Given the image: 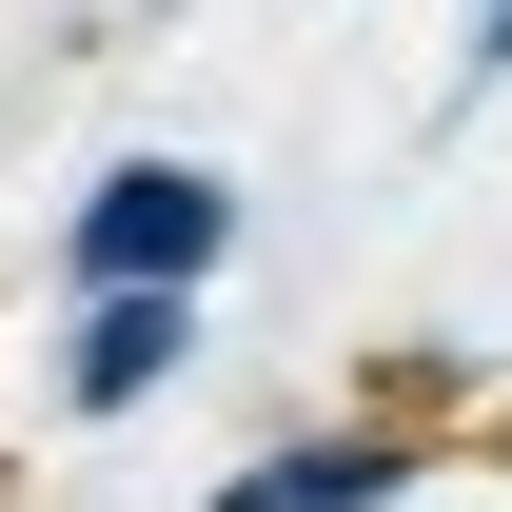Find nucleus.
Returning <instances> with one entry per match:
<instances>
[{"label": "nucleus", "mask_w": 512, "mask_h": 512, "mask_svg": "<svg viewBox=\"0 0 512 512\" xmlns=\"http://www.w3.org/2000/svg\"><path fill=\"white\" fill-rule=\"evenodd\" d=\"M60 296H217L237 276V178L217 158H99L60 197Z\"/></svg>", "instance_id": "1"}, {"label": "nucleus", "mask_w": 512, "mask_h": 512, "mask_svg": "<svg viewBox=\"0 0 512 512\" xmlns=\"http://www.w3.org/2000/svg\"><path fill=\"white\" fill-rule=\"evenodd\" d=\"M414 473H434V434L375 394V414H316V434H256V453H237L197 512H394Z\"/></svg>", "instance_id": "2"}, {"label": "nucleus", "mask_w": 512, "mask_h": 512, "mask_svg": "<svg viewBox=\"0 0 512 512\" xmlns=\"http://www.w3.org/2000/svg\"><path fill=\"white\" fill-rule=\"evenodd\" d=\"M178 375H197V296H60V414L79 434L158 414Z\"/></svg>", "instance_id": "3"}, {"label": "nucleus", "mask_w": 512, "mask_h": 512, "mask_svg": "<svg viewBox=\"0 0 512 512\" xmlns=\"http://www.w3.org/2000/svg\"><path fill=\"white\" fill-rule=\"evenodd\" d=\"M512 79V0H473V40H453V99H493Z\"/></svg>", "instance_id": "4"}]
</instances>
